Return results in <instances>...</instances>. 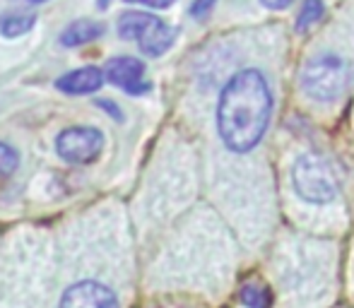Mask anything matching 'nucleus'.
<instances>
[{
	"label": "nucleus",
	"mask_w": 354,
	"mask_h": 308,
	"mask_svg": "<svg viewBox=\"0 0 354 308\" xmlns=\"http://www.w3.org/2000/svg\"><path fill=\"white\" fill-rule=\"evenodd\" d=\"M292 188L304 202L328 205L340 193V176L330 159L316 152H306L299 154L292 166Z\"/></svg>",
	"instance_id": "f03ea898"
},
{
	"label": "nucleus",
	"mask_w": 354,
	"mask_h": 308,
	"mask_svg": "<svg viewBox=\"0 0 354 308\" xmlns=\"http://www.w3.org/2000/svg\"><path fill=\"white\" fill-rule=\"evenodd\" d=\"M29 3H46V0H29Z\"/></svg>",
	"instance_id": "6ab92c4d"
},
{
	"label": "nucleus",
	"mask_w": 354,
	"mask_h": 308,
	"mask_svg": "<svg viewBox=\"0 0 354 308\" xmlns=\"http://www.w3.org/2000/svg\"><path fill=\"white\" fill-rule=\"evenodd\" d=\"M261 3L266 5L268 10H287L294 0H261Z\"/></svg>",
	"instance_id": "f3484780"
},
{
	"label": "nucleus",
	"mask_w": 354,
	"mask_h": 308,
	"mask_svg": "<svg viewBox=\"0 0 354 308\" xmlns=\"http://www.w3.org/2000/svg\"><path fill=\"white\" fill-rule=\"evenodd\" d=\"M104 32H106V27H104L102 22L82 17V19H75V22L68 24L58 39H61V46L77 48V46H84V44H92V41H97V39H102Z\"/></svg>",
	"instance_id": "1a4fd4ad"
},
{
	"label": "nucleus",
	"mask_w": 354,
	"mask_h": 308,
	"mask_svg": "<svg viewBox=\"0 0 354 308\" xmlns=\"http://www.w3.org/2000/svg\"><path fill=\"white\" fill-rule=\"evenodd\" d=\"M104 75H106V82L126 89L133 97H140V94H147L152 89V82L145 79V63L140 58H133V56L111 58L106 63V68H104Z\"/></svg>",
	"instance_id": "423d86ee"
},
{
	"label": "nucleus",
	"mask_w": 354,
	"mask_h": 308,
	"mask_svg": "<svg viewBox=\"0 0 354 308\" xmlns=\"http://www.w3.org/2000/svg\"><path fill=\"white\" fill-rule=\"evenodd\" d=\"M301 89L308 99L316 102H335L350 82V66L342 58L321 53L313 56L301 70Z\"/></svg>",
	"instance_id": "20e7f679"
},
{
	"label": "nucleus",
	"mask_w": 354,
	"mask_h": 308,
	"mask_svg": "<svg viewBox=\"0 0 354 308\" xmlns=\"http://www.w3.org/2000/svg\"><path fill=\"white\" fill-rule=\"evenodd\" d=\"M61 308H121L118 299L106 285L94 280L75 282L66 289Z\"/></svg>",
	"instance_id": "0eeeda50"
},
{
	"label": "nucleus",
	"mask_w": 354,
	"mask_h": 308,
	"mask_svg": "<svg viewBox=\"0 0 354 308\" xmlns=\"http://www.w3.org/2000/svg\"><path fill=\"white\" fill-rule=\"evenodd\" d=\"M17 166H19L17 152H15L10 145H5V142H0V178L15 173V169H17Z\"/></svg>",
	"instance_id": "ddd939ff"
},
{
	"label": "nucleus",
	"mask_w": 354,
	"mask_h": 308,
	"mask_svg": "<svg viewBox=\"0 0 354 308\" xmlns=\"http://www.w3.org/2000/svg\"><path fill=\"white\" fill-rule=\"evenodd\" d=\"M109 5H111V0H99V3H97V8H99V10H106Z\"/></svg>",
	"instance_id": "a211bd4d"
},
{
	"label": "nucleus",
	"mask_w": 354,
	"mask_h": 308,
	"mask_svg": "<svg viewBox=\"0 0 354 308\" xmlns=\"http://www.w3.org/2000/svg\"><path fill=\"white\" fill-rule=\"evenodd\" d=\"M239 296H241V304L246 308H270V291L263 285H256V282L243 285Z\"/></svg>",
	"instance_id": "9b49d317"
},
{
	"label": "nucleus",
	"mask_w": 354,
	"mask_h": 308,
	"mask_svg": "<svg viewBox=\"0 0 354 308\" xmlns=\"http://www.w3.org/2000/svg\"><path fill=\"white\" fill-rule=\"evenodd\" d=\"M99 106H102L104 111L113 113V118H116V121H123V113H121V108H118L113 102H106V99H99Z\"/></svg>",
	"instance_id": "dca6fc26"
},
{
	"label": "nucleus",
	"mask_w": 354,
	"mask_h": 308,
	"mask_svg": "<svg viewBox=\"0 0 354 308\" xmlns=\"http://www.w3.org/2000/svg\"><path fill=\"white\" fill-rule=\"evenodd\" d=\"M321 17H323V0H304L297 17V32H306Z\"/></svg>",
	"instance_id": "f8f14e48"
},
{
	"label": "nucleus",
	"mask_w": 354,
	"mask_h": 308,
	"mask_svg": "<svg viewBox=\"0 0 354 308\" xmlns=\"http://www.w3.org/2000/svg\"><path fill=\"white\" fill-rule=\"evenodd\" d=\"M126 3L147 5V8H154V10H164V8H169V5H174V0H126Z\"/></svg>",
	"instance_id": "2eb2a0df"
},
{
	"label": "nucleus",
	"mask_w": 354,
	"mask_h": 308,
	"mask_svg": "<svg viewBox=\"0 0 354 308\" xmlns=\"http://www.w3.org/2000/svg\"><path fill=\"white\" fill-rule=\"evenodd\" d=\"M104 150V133L89 126L66 128L56 137V152L68 164H89Z\"/></svg>",
	"instance_id": "39448f33"
},
{
	"label": "nucleus",
	"mask_w": 354,
	"mask_h": 308,
	"mask_svg": "<svg viewBox=\"0 0 354 308\" xmlns=\"http://www.w3.org/2000/svg\"><path fill=\"white\" fill-rule=\"evenodd\" d=\"M104 82H106V75H104L102 68L84 66L73 73H66L63 77H58L56 87L66 94H94L104 87Z\"/></svg>",
	"instance_id": "6e6552de"
},
{
	"label": "nucleus",
	"mask_w": 354,
	"mask_h": 308,
	"mask_svg": "<svg viewBox=\"0 0 354 308\" xmlns=\"http://www.w3.org/2000/svg\"><path fill=\"white\" fill-rule=\"evenodd\" d=\"M214 3H217V0H193V5H191V15H193V17H196V19H205L207 15L212 12Z\"/></svg>",
	"instance_id": "4468645a"
},
{
	"label": "nucleus",
	"mask_w": 354,
	"mask_h": 308,
	"mask_svg": "<svg viewBox=\"0 0 354 308\" xmlns=\"http://www.w3.org/2000/svg\"><path fill=\"white\" fill-rule=\"evenodd\" d=\"M34 24H37L34 12H8L0 17V34L5 39H17L32 32Z\"/></svg>",
	"instance_id": "9d476101"
},
{
	"label": "nucleus",
	"mask_w": 354,
	"mask_h": 308,
	"mask_svg": "<svg viewBox=\"0 0 354 308\" xmlns=\"http://www.w3.org/2000/svg\"><path fill=\"white\" fill-rule=\"evenodd\" d=\"M272 116V89L256 68L234 73L217 99V135L234 154H246L261 145Z\"/></svg>",
	"instance_id": "f257e3e1"
},
{
	"label": "nucleus",
	"mask_w": 354,
	"mask_h": 308,
	"mask_svg": "<svg viewBox=\"0 0 354 308\" xmlns=\"http://www.w3.org/2000/svg\"><path fill=\"white\" fill-rule=\"evenodd\" d=\"M116 32L126 41H138L140 53L147 58H159L174 46L176 39V29L169 27L164 19L154 17L149 12H140V10H131L118 17Z\"/></svg>",
	"instance_id": "7ed1b4c3"
}]
</instances>
